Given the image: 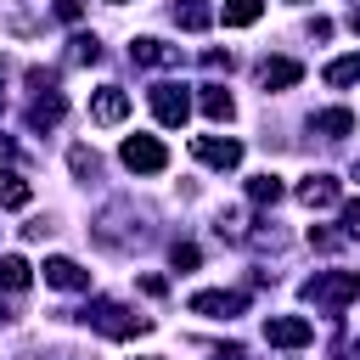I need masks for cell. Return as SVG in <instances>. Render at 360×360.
<instances>
[{"instance_id":"obj_1","label":"cell","mask_w":360,"mask_h":360,"mask_svg":"<svg viewBox=\"0 0 360 360\" xmlns=\"http://www.w3.org/2000/svg\"><path fill=\"white\" fill-rule=\"evenodd\" d=\"M304 298L315 309H349L360 298V270H315L304 281Z\"/></svg>"},{"instance_id":"obj_2","label":"cell","mask_w":360,"mask_h":360,"mask_svg":"<svg viewBox=\"0 0 360 360\" xmlns=\"http://www.w3.org/2000/svg\"><path fill=\"white\" fill-rule=\"evenodd\" d=\"M79 321L84 326H96L101 338H135V332H146L152 321H141V315H129L124 304H112V298H90L84 309H79Z\"/></svg>"},{"instance_id":"obj_3","label":"cell","mask_w":360,"mask_h":360,"mask_svg":"<svg viewBox=\"0 0 360 360\" xmlns=\"http://www.w3.org/2000/svg\"><path fill=\"white\" fill-rule=\"evenodd\" d=\"M118 158H124V169H135V174H163V169H169V146H163L158 135H124Z\"/></svg>"},{"instance_id":"obj_4","label":"cell","mask_w":360,"mask_h":360,"mask_svg":"<svg viewBox=\"0 0 360 360\" xmlns=\"http://www.w3.org/2000/svg\"><path fill=\"white\" fill-rule=\"evenodd\" d=\"M146 101H152V118H158V124H169V129H180V124L191 118V96H186L180 84H152V96H146Z\"/></svg>"},{"instance_id":"obj_5","label":"cell","mask_w":360,"mask_h":360,"mask_svg":"<svg viewBox=\"0 0 360 360\" xmlns=\"http://www.w3.org/2000/svg\"><path fill=\"white\" fill-rule=\"evenodd\" d=\"M191 152H197V163H208V169H236V163H242V141H231V135H197Z\"/></svg>"},{"instance_id":"obj_6","label":"cell","mask_w":360,"mask_h":360,"mask_svg":"<svg viewBox=\"0 0 360 360\" xmlns=\"http://www.w3.org/2000/svg\"><path fill=\"white\" fill-rule=\"evenodd\" d=\"M309 338H315V326L304 315H270L264 321V343H276V349H304Z\"/></svg>"},{"instance_id":"obj_7","label":"cell","mask_w":360,"mask_h":360,"mask_svg":"<svg viewBox=\"0 0 360 360\" xmlns=\"http://www.w3.org/2000/svg\"><path fill=\"white\" fill-rule=\"evenodd\" d=\"M304 79V62H292V56H264L259 62V84H264V96L270 90H292Z\"/></svg>"},{"instance_id":"obj_8","label":"cell","mask_w":360,"mask_h":360,"mask_svg":"<svg viewBox=\"0 0 360 360\" xmlns=\"http://www.w3.org/2000/svg\"><path fill=\"white\" fill-rule=\"evenodd\" d=\"M90 118H96V124H124V118H129V90L101 84V90L90 96Z\"/></svg>"},{"instance_id":"obj_9","label":"cell","mask_w":360,"mask_h":360,"mask_svg":"<svg viewBox=\"0 0 360 360\" xmlns=\"http://www.w3.org/2000/svg\"><path fill=\"white\" fill-rule=\"evenodd\" d=\"M45 281H51V287H62V292H84V287H90V270H84L79 259L51 253V259H45Z\"/></svg>"},{"instance_id":"obj_10","label":"cell","mask_w":360,"mask_h":360,"mask_svg":"<svg viewBox=\"0 0 360 360\" xmlns=\"http://www.w3.org/2000/svg\"><path fill=\"white\" fill-rule=\"evenodd\" d=\"M129 62H141V68H174L180 62V45H163V39L141 34V39H129Z\"/></svg>"},{"instance_id":"obj_11","label":"cell","mask_w":360,"mask_h":360,"mask_svg":"<svg viewBox=\"0 0 360 360\" xmlns=\"http://www.w3.org/2000/svg\"><path fill=\"white\" fill-rule=\"evenodd\" d=\"M242 309V292H191V315H208V321H231Z\"/></svg>"},{"instance_id":"obj_12","label":"cell","mask_w":360,"mask_h":360,"mask_svg":"<svg viewBox=\"0 0 360 360\" xmlns=\"http://www.w3.org/2000/svg\"><path fill=\"white\" fill-rule=\"evenodd\" d=\"M62 118H68V101H62L56 90H39L34 107H28V129H56Z\"/></svg>"},{"instance_id":"obj_13","label":"cell","mask_w":360,"mask_h":360,"mask_svg":"<svg viewBox=\"0 0 360 360\" xmlns=\"http://www.w3.org/2000/svg\"><path fill=\"white\" fill-rule=\"evenodd\" d=\"M298 202H304V208H332V202H338V180H332V174L298 180Z\"/></svg>"},{"instance_id":"obj_14","label":"cell","mask_w":360,"mask_h":360,"mask_svg":"<svg viewBox=\"0 0 360 360\" xmlns=\"http://www.w3.org/2000/svg\"><path fill=\"white\" fill-rule=\"evenodd\" d=\"M197 107H202V118H214V124H231V112H236L231 90H219V84H202V90H197Z\"/></svg>"},{"instance_id":"obj_15","label":"cell","mask_w":360,"mask_h":360,"mask_svg":"<svg viewBox=\"0 0 360 360\" xmlns=\"http://www.w3.org/2000/svg\"><path fill=\"white\" fill-rule=\"evenodd\" d=\"M309 129H315V135H326V141H338V135H349V129H354V112H349V107H326V112H315V118H309Z\"/></svg>"},{"instance_id":"obj_16","label":"cell","mask_w":360,"mask_h":360,"mask_svg":"<svg viewBox=\"0 0 360 360\" xmlns=\"http://www.w3.org/2000/svg\"><path fill=\"white\" fill-rule=\"evenodd\" d=\"M174 22H180L186 34H202V28L214 22V6H208V0H174Z\"/></svg>"},{"instance_id":"obj_17","label":"cell","mask_w":360,"mask_h":360,"mask_svg":"<svg viewBox=\"0 0 360 360\" xmlns=\"http://www.w3.org/2000/svg\"><path fill=\"white\" fill-rule=\"evenodd\" d=\"M28 281H34V264L17 259V253H6V259H0V292H22Z\"/></svg>"},{"instance_id":"obj_18","label":"cell","mask_w":360,"mask_h":360,"mask_svg":"<svg viewBox=\"0 0 360 360\" xmlns=\"http://www.w3.org/2000/svg\"><path fill=\"white\" fill-rule=\"evenodd\" d=\"M28 197H34V186L17 169H0V208H28Z\"/></svg>"},{"instance_id":"obj_19","label":"cell","mask_w":360,"mask_h":360,"mask_svg":"<svg viewBox=\"0 0 360 360\" xmlns=\"http://www.w3.org/2000/svg\"><path fill=\"white\" fill-rule=\"evenodd\" d=\"M225 28H253L259 17H264V0H225Z\"/></svg>"},{"instance_id":"obj_20","label":"cell","mask_w":360,"mask_h":360,"mask_svg":"<svg viewBox=\"0 0 360 360\" xmlns=\"http://www.w3.org/2000/svg\"><path fill=\"white\" fill-rule=\"evenodd\" d=\"M326 84H332V90H343V84H360V51H354V56H338V62H326Z\"/></svg>"},{"instance_id":"obj_21","label":"cell","mask_w":360,"mask_h":360,"mask_svg":"<svg viewBox=\"0 0 360 360\" xmlns=\"http://www.w3.org/2000/svg\"><path fill=\"white\" fill-rule=\"evenodd\" d=\"M68 56H73V62H101V39H96V34H73V39H68Z\"/></svg>"},{"instance_id":"obj_22","label":"cell","mask_w":360,"mask_h":360,"mask_svg":"<svg viewBox=\"0 0 360 360\" xmlns=\"http://www.w3.org/2000/svg\"><path fill=\"white\" fill-rule=\"evenodd\" d=\"M248 197H253V202H281V180H276V174H253V180H248Z\"/></svg>"},{"instance_id":"obj_23","label":"cell","mask_w":360,"mask_h":360,"mask_svg":"<svg viewBox=\"0 0 360 360\" xmlns=\"http://www.w3.org/2000/svg\"><path fill=\"white\" fill-rule=\"evenodd\" d=\"M68 169H73L79 180H84V174H96V169H101V158H96V146H73V152H68Z\"/></svg>"},{"instance_id":"obj_24","label":"cell","mask_w":360,"mask_h":360,"mask_svg":"<svg viewBox=\"0 0 360 360\" xmlns=\"http://www.w3.org/2000/svg\"><path fill=\"white\" fill-rule=\"evenodd\" d=\"M309 248H315V253H338V248H343V236H338V231H315V225H309Z\"/></svg>"},{"instance_id":"obj_25","label":"cell","mask_w":360,"mask_h":360,"mask_svg":"<svg viewBox=\"0 0 360 360\" xmlns=\"http://www.w3.org/2000/svg\"><path fill=\"white\" fill-rule=\"evenodd\" d=\"M169 259H174V270H197V248H191V242H174Z\"/></svg>"},{"instance_id":"obj_26","label":"cell","mask_w":360,"mask_h":360,"mask_svg":"<svg viewBox=\"0 0 360 360\" xmlns=\"http://www.w3.org/2000/svg\"><path fill=\"white\" fill-rule=\"evenodd\" d=\"M343 236H360V197L343 202Z\"/></svg>"},{"instance_id":"obj_27","label":"cell","mask_w":360,"mask_h":360,"mask_svg":"<svg viewBox=\"0 0 360 360\" xmlns=\"http://www.w3.org/2000/svg\"><path fill=\"white\" fill-rule=\"evenodd\" d=\"M202 68H208V73H231V51H208Z\"/></svg>"},{"instance_id":"obj_28","label":"cell","mask_w":360,"mask_h":360,"mask_svg":"<svg viewBox=\"0 0 360 360\" xmlns=\"http://www.w3.org/2000/svg\"><path fill=\"white\" fill-rule=\"evenodd\" d=\"M56 17H62V22H79L84 6H79V0H56Z\"/></svg>"},{"instance_id":"obj_29","label":"cell","mask_w":360,"mask_h":360,"mask_svg":"<svg viewBox=\"0 0 360 360\" xmlns=\"http://www.w3.org/2000/svg\"><path fill=\"white\" fill-rule=\"evenodd\" d=\"M214 360H248V354H242V349L231 343V349H214Z\"/></svg>"},{"instance_id":"obj_30","label":"cell","mask_w":360,"mask_h":360,"mask_svg":"<svg viewBox=\"0 0 360 360\" xmlns=\"http://www.w3.org/2000/svg\"><path fill=\"white\" fill-rule=\"evenodd\" d=\"M0 158H17V141H6V135H0Z\"/></svg>"},{"instance_id":"obj_31","label":"cell","mask_w":360,"mask_h":360,"mask_svg":"<svg viewBox=\"0 0 360 360\" xmlns=\"http://www.w3.org/2000/svg\"><path fill=\"white\" fill-rule=\"evenodd\" d=\"M349 28H354V34H360V6H354V11H349Z\"/></svg>"},{"instance_id":"obj_32","label":"cell","mask_w":360,"mask_h":360,"mask_svg":"<svg viewBox=\"0 0 360 360\" xmlns=\"http://www.w3.org/2000/svg\"><path fill=\"white\" fill-rule=\"evenodd\" d=\"M354 180H360V163H354Z\"/></svg>"},{"instance_id":"obj_33","label":"cell","mask_w":360,"mask_h":360,"mask_svg":"<svg viewBox=\"0 0 360 360\" xmlns=\"http://www.w3.org/2000/svg\"><path fill=\"white\" fill-rule=\"evenodd\" d=\"M107 6H124V0H107Z\"/></svg>"},{"instance_id":"obj_34","label":"cell","mask_w":360,"mask_h":360,"mask_svg":"<svg viewBox=\"0 0 360 360\" xmlns=\"http://www.w3.org/2000/svg\"><path fill=\"white\" fill-rule=\"evenodd\" d=\"M141 360H158V354H141Z\"/></svg>"},{"instance_id":"obj_35","label":"cell","mask_w":360,"mask_h":360,"mask_svg":"<svg viewBox=\"0 0 360 360\" xmlns=\"http://www.w3.org/2000/svg\"><path fill=\"white\" fill-rule=\"evenodd\" d=\"M292 6H304V0H292Z\"/></svg>"},{"instance_id":"obj_36","label":"cell","mask_w":360,"mask_h":360,"mask_svg":"<svg viewBox=\"0 0 360 360\" xmlns=\"http://www.w3.org/2000/svg\"><path fill=\"white\" fill-rule=\"evenodd\" d=\"M0 107H6V96H0Z\"/></svg>"}]
</instances>
